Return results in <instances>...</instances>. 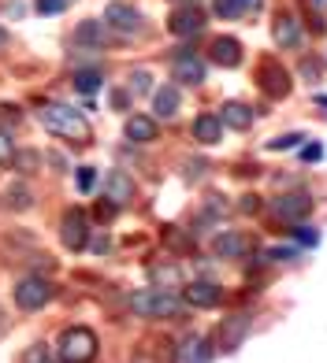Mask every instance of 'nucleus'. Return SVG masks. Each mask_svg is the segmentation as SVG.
<instances>
[{"label":"nucleus","instance_id":"f257e3e1","mask_svg":"<svg viewBox=\"0 0 327 363\" xmlns=\"http://www.w3.org/2000/svg\"><path fill=\"white\" fill-rule=\"evenodd\" d=\"M38 119H41V126L48 130V134H56V138L71 141V145H90V141H93L90 119H86V115H82L78 108H71V104L48 101V104L38 108Z\"/></svg>","mask_w":327,"mask_h":363},{"label":"nucleus","instance_id":"f03ea898","mask_svg":"<svg viewBox=\"0 0 327 363\" xmlns=\"http://www.w3.org/2000/svg\"><path fill=\"white\" fill-rule=\"evenodd\" d=\"M130 311L141 319H183L186 304L171 296L168 289H138L130 293Z\"/></svg>","mask_w":327,"mask_h":363},{"label":"nucleus","instance_id":"7ed1b4c3","mask_svg":"<svg viewBox=\"0 0 327 363\" xmlns=\"http://www.w3.org/2000/svg\"><path fill=\"white\" fill-rule=\"evenodd\" d=\"M60 363H93L97 359V334L90 326H68L56 341Z\"/></svg>","mask_w":327,"mask_h":363},{"label":"nucleus","instance_id":"20e7f679","mask_svg":"<svg viewBox=\"0 0 327 363\" xmlns=\"http://www.w3.org/2000/svg\"><path fill=\"white\" fill-rule=\"evenodd\" d=\"M309 211H313V193L309 189H290V193H279L272 201V216L279 223H290V226L309 219Z\"/></svg>","mask_w":327,"mask_h":363},{"label":"nucleus","instance_id":"39448f33","mask_svg":"<svg viewBox=\"0 0 327 363\" xmlns=\"http://www.w3.org/2000/svg\"><path fill=\"white\" fill-rule=\"evenodd\" d=\"M53 282L48 278H38V274H30L23 278L19 286H15V308L19 311H41L48 301H53Z\"/></svg>","mask_w":327,"mask_h":363},{"label":"nucleus","instance_id":"423d86ee","mask_svg":"<svg viewBox=\"0 0 327 363\" xmlns=\"http://www.w3.org/2000/svg\"><path fill=\"white\" fill-rule=\"evenodd\" d=\"M60 241L68 245L71 252L86 249V241H90V219H86V211H82V208H68V211H63V219H60Z\"/></svg>","mask_w":327,"mask_h":363},{"label":"nucleus","instance_id":"0eeeda50","mask_svg":"<svg viewBox=\"0 0 327 363\" xmlns=\"http://www.w3.org/2000/svg\"><path fill=\"white\" fill-rule=\"evenodd\" d=\"M250 326H253V315L250 311H238V315H227L216 330V349L220 352H235L238 345L245 341V334H250Z\"/></svg>","mask_w":327,"mask_h":363},{"label":"nucleus","instance_id":"6e6552de","mask_svg":"<svg viewBox=\"0 0 327 363\" xmlns=\"http://www.w3.org/2000/svg\"><path fill=\"white\" fill-rule=\"evenodd\" d=\"M257 86L264 89L268 96H286L294 82H290V74H286L283 63L268 56V60H260V67H257Z\"/></svg>","mask_w":327,"mask_h":363},{"label":"nucleus","instance_id":"1a4fd4ad","mask_svg":"<svg viewBox=\"0 0 327 363\" xmlns=\"http://www.w3.org/2000/svg\"><path fill=\"white\" fill-rule=\"evenodd\" d=\"M171 74L178 86H201L205 82V60L198 52H190V48H183V52H175L171 60Z\"/></svg>","mask_w":327,"mask_h":363},{"label":"nucleus","instance_id":"9d476101","mask_svg":"<svg viewBox=\"0 0 327 363\" xmlns=\"http://www.w3.org/2000/svg\"><path fill=\"white\" fill-rule=\"evenodd\" d=\"M183 296L190 308H216L223 301V286L212 278H193V282H183Z\"/></svg>","mask_w":327,"mask_h":363},{"label":"nucleus","instance_id":"9b49d317","mask_svg":"<svg viewBox=\"0 0 327 363\" xmlns=\"http://www.w3.org/2000/svg\"><path fill=\"white\" fill-rule=\"evenodd\" d=\"M104 26H112L116 34L130 38V34H141V11L130 8V4H108L104 8Z\"/></svg>","mask_w":327,"mask_h":363},{"label":"nucleus","instance_id":"f8f14e48","mask_svg":"<svg viewBox=\"0 0 327 363\" xmlns=\"http://www.w3.org/2000/svg\"><path fill=\"white\" fill-rule=\"evenodd\" d=\"M212 252H216L220 259H242V256L253 252V238L250 234H238V230H227V234H216Z\"/></svg>","mask_w":327,"mask_h":363},{"label":"nucleus","instance_id":"ddd939ff","mask_svg":"<svg viewBox=\"0 0 327 363\" xmlns=\"http://www.w3.org/2000/svg\"><path fill=\"white\" fill-rule=\"evenodd\" d=\"M104 201L116 208V211L127 208L130 201H134V178H130L127 171H112L104 178Z\"/></svg>","mask_w":327,"mask_h":363},{"label":"nucleus","instance_id":"4468645a","mask_svg":"<svg viewBox=\"0 0 327 363\" xmlns=\"http://www.w3.org/2000/svg\"><path fill=\"white\" fill-rule=\"evenodd\" d=\"M212 356V345H208V337H201V334H186L183 341L175 345V356H171V363H205Z\"/></svg>","mask_w":327,"mask_h":363},{"label":"nucleus","instance_id":"2eb2a0df","mask_svg":"<svg viewBox=\"0 0 327 363\" xmlns=\"http://www.w3.org/2000/svg\"><path fill=\"white\" fill-rule=\"evenodd\" d=\"M145 274H149V286L153 289H183V282H186V274H183V267L178 263H149L145 267Z\"/></svg>","mask_w":327,"mask_h":363},{"label":"nucleus","instance_id":"dca6fc26","mask_svg":"<svg viewBox=\"0 0 327 363\" xmlns=\"http://www.w3.org/2000/svg\"><path fill=\"white\" fill-rule=\"evenodd\" d=\"M205 15L198 11V8H178V11H171V19H168V30L175 38H193V34H201L205 30Z\"/></svg>","mask_w":327,"mask_h":363},{"label":"nucleus","instance_id":"f3484780","mask_svg":"<svg viewBox=\"0 0 327 363\" xmlns=\"http://www.w3.org/2000/svg\"><path fill=\"white\" fill-rule=\"evenodd\" d=\"M275 45L279 48H298L301 45V23H298V15H290V11H283L279 19H275Z\"/></svg>","mask_w":327,"mask_h":363},{"label":"nucleus","instance_id":"a211bd4d","mask_svg":"<svg viewBox=\"0 0 327 363\" xmlns=\"http://www.w3.org/2000/svg\"><path fill=\"white\" fill-rule=\"evenodd\" d=\"M123 134H127V141H134V145H149V141H156V119L153 115H130Z\"/></svg>","mask_w":327,"mask_h":363},{"label":"nucleus","instance_id":"6ab92c4d","mask_svg":"<svg viewBox=\"0 0 327 363\" xmlns=\"http://www.w3.org/2000/svg\"><path fill=\"white\" fill-rule=\"evenodd\" d=\"M220 123L231 126V130H250L253 126V108L242 104V101H227L220 108Z\"/></svg>","mask_w":327,"mask_h":363},{"label":"nucleus","instance_id":"aec40b11","mask_svg":"<svg viewBox=\"0 0 327 363\" xmlns=\"http://www.w3.org/2000/svg\"><path fill=\"white\" fill-rule=\"evenodd\" d=\"M193 138H198L201 145H220V141H223V123H220V115H212V111L198 115V119H193Z\"/></svg>","mask_w":327,"mask_h":363},{"label":"nucleus","instance_id":"412c9836","mask_svg":"<svg viewBox=\"0 0 327 363\" xmlns=\"http://www.w3.org/2000/svg\"><path fill=\"white\" fill-rule=\"evenodd\" d=\"M178 104H183V96H178L175 86L153 89V119H171V115L178 111Z\"/></svg>","mask_w":327,"mask_h":363},{"label":"nucleus","instance_id":"4be33fe9","mask_svg":"<svg viewBox=\"0 0 327 363\" xmlns=\"http://www.w3.org/2000/svg\"><path fill=\"white\" fill-rule=\"evenodd\" d=\"M75 45L82 48H104V23L101 19H86V23H78L75 26Z\"/></svg>","mask_w":327,"mask_h":363},{"label":"nucleus","instance_id":"5701e85b","mask_svg":"<svg viewBox=\"0 0 327 363\" xmlns=\"http://www.w3.org/2000/svg\"><path fill=\"white\" fill-rule=\"evenodd\" d=\"M212 63H220V67H238L242 63V45L235 38H216L212 41Z\"/></svg>","mask_w":327,"mask_h":363},{"label":"nucleus","instance_id":"b1692460","mask_svg":"<svg viewBox=\"0 0 327 363\" xmlns=\"http://www.w3.org/2000/svg\"><path fill=\"white\" fill-rule=\"evenodd\" d=\"M71 86H75L82 96H93V93H101L104 74L97 71V67H82V71H75V74H71Z\"/></svg>","mask_w":327,"mask_h":363},{"label":"nucleus","instance_id":"393cba45","mask_svg":"<svg viewBox=\"0 0 327 363\" xmlns=\"http://www.w3.org/2000/svg\"><path fill=\"white\" fill-rule=\"evenodd\" d=\"M41 160H45V156L38 152V148H15L8 163H11V167L19 171V174H34V171L41 167Z\"/></svg>","mask_w":327,"mask_h":363},{"label":"nucleus","instance_id":"a878e982","mask_svg":"<svg viewBox=\"0 0 327 363\" xmlns=\"http://www.w3.org/2000/svg\"><path fill=\"white\" fill-rule=\"evenodd\" d=\"M298 74H301L305 82H323V63H320L316 56H305V60L298 63Z\"/></svg>","mask_w":327,"mask_h":363},{"label":"nucleus","instance_id":"bb28decb","mask_svg":"<svg viewBox=\"0 0 327 363\" xmlns=\"http://www.w3.org/2000/svg\"><path fill=\"white\" fill-rule=\"evenodd\" d=\"M30 204H34V196H30V189H26V186H11V189H8V208L26 211Z\"/></svg>","mask_w":327,"mask_h":363},{"label":"nucleus","instance_id":"cd10ccee","mask_svg":"<svg viewBox=\"0 0 327 363\" xmlns=\"http://www.w3.org/2000/svg\"><path fill=\"white\" fill-rule=\"evenodd\" d=\"M301 141H305V134H283V138H272L268 148L272 152H286V148H298Z\"/></svg>","mask_w":327,"mask_h":363},{"label":"nucleus","instance_id":"c85d7f7f","mask_svg":"<svg viewBox=\"0 0 327 363\" xmlns=\"http://www.w3.org/2000/svg\"><path fill=\"white\" fill-rule=\"evenodd\" d=\"M23 123V111H19V104H0V126H19Z\"/></svg>","mask_w":327,"mask_h":363},{"label":"nucleus","instance_id":"c756f323","mask_svg":"<svg viewBox=\"0 0 327 363\" xmlns=\"http://www.w3.org/2000/svg\"><path fill=\"white\" fill-rule=\"evenodd\" d=\"M149 78H153L149 71H134V74H130V86H127V89H130V93H149V89H153Z\"/></svg>","mask_w":327,"mask_h":363},{"label":"nucleus","instance_id":"7c9ffc66","mask_svg":"<svg viewBox=\"0 0 327 363\" xmlns=\"http://www.w3.org/2000/svg\"><path fill=\"white\" fill-rule=\"evenodd\" d=\"M23 363H48V345H30V349L23 352Z\"/></svg>","mask_w":327,"mask_h":363},{"label":"nucleus","instance_id":"2f4dec72","mask_svg":"<svg viewBox=\"0 0 327 363\" xmlns=\"http://www.w3.org/2000/svg\"><path fill=\"white\" fill-rule=\"evenodd\" d=\"M294 234H298V241L301 245H309V249H316V245H320V230H313V226H298V223H294Z\"/></svg>","mask_w":327,"mask_h":363},{"label":"nucleus","instance_id":"473e14b6","mask_svg":"<svg viewBox=\"0 0 327 363\" xmlns=\"http://www.w3.org/2000/svg\"><path fill=\"white\" fill-rule=\"evenodd\" d=\"M212 8H216V15H220V19H238V0H216V4H212Z\"/></svg>","mask_w":327,"mask_h":363},{"label":"nucleus","instance_id":"72a5a7b5","mask_svg":"<svg viewBox=\"0 0 327 363\" xmlns=\"http://www.w3.org/2000/svg\"><path fill=\"white\" fill-rule=\"evenodd\" d=\"M71 8V0H38V11L41 15H60V11H68Z\"/></svg>","mask_w":327,"mask_h":363},{"label":"nucleus","instance_id":"f704fd0d","mask_svg":"<svg viewBox=\"0 0 327 363\" xmlns=\"http://www.w3.org/2000/svg\"><path fill=\"white\" fill-rule=\"evenodd\" d=\"M78 193H90L93 189V182H97V167H78Z\"/></svg>","mask_w":327,"mask_h":363},{"label":"nucleus","instance_id":"c9c22d12","mask_svg":"<svg viewBox=\"0 0 327 363\" xmlns=\"http://www.w3.org/2000/svg\"><path fill=\"white\" fill-rule=\"evenodd\" d=\"M11 152H15V145H11V130L0 126V163H8V160H11Z\"/></svg>","mask_w":327,"mask_h":363},{"label":"nucleus","instance_id":"e433bc0d","mask_svg":"<svg viewBox=\"0 0 327 363\" xmlns=\"http://www.w3.org/2000/svg\"><path fill=\"white\" fill-rule=\"evenodd\" d=\"M316 160H323V145H301V163H316Z\"/></svg>","mask_w":327,"mask_h":363},{"label":"nucleus","instance_id":"4c0bfd02","mask_svg":"<svg viewBox=\"0 0 327 363\" xmlns=\"http://www.w3.org/2000/svg\"><path fill=\"white\" fill-rule=\"evenodd\" d=\"M238 211H245V216H253V211H260V201H257L253 193H250V196H242V201H238Z\"/></svg>","mask_w":327,"mask_h":363},{"label":"nucleus","instance_id":"58836bf2","mask_svg":"<svg viewBox=\"0 0 327 363\" xmlns=\"http://www.w3.org/2000/svg\"><path fill=\"white\" fill-rule=\"evenodd\" d=\"M205 167H208L205 160H193V163H186V178H190V182H193V178H201V174H205Z\"/></svg>","mask_w":327,"mask_h":363},{"label":"nucleus","instance_id":"ea45409f","mask_svg":"<svg viewBox=\"0 0 327 363\" xmlns=\"http://www.w3.org/2000/svg\"><path fill=\"white\" fill-rule=\"evenodd\" d=\"M127 101H130V89H116V93H112V108H127Z\"/></svg>","mask_w":327,"mask_h":363},{"label":"nucleus","instance_id":"a19ab883","mask_svg":"<svg viewBox=\"0 0 327 363\" xmlns=\"http://www.w3.org/2000/svg\"><path fill=\"white\" fill-rule=\"evenodd\" d=\"M260 4H264V0H238V11L245 15V11H257Z\"/></svg>","mask_w":327,"mask_h":363},{"label":"nucleus","instance_id":"79ce46f5","mask_svg":"<svg viewBox=\"0 0 327 363\" xmlns=\"http://www.w3.org/2000/svg\"><path fill=\"white\" fill-rule=\"evenodd\" d=\"M93 252L101 256V252H108V238H101V241H93Z\"/></svg>","mask_w":327,"mask_h":363},{"label":"nucleus","instance_id":"37998d69","mask_svg":"<svg viewBox=\"0 0 327 363\" xmlns=\"http://www.w3.org/2000/svg\"><path fill=\"white\" fill-rule=\"evenodd\" d=\"M4 48H8V30L0 26V52H4Z\"/></svg>","mask_w":327,"mask_h":363},{"label":"nucleus","instance_id":"c03bdc74","mask_svg":"<svg viewBox=\"0 0 327 363\" xmlns=\"http://www.w3.org/2000/svg\"><path fill=\"white\" fill-rule=\"evenodd\" d=\"M309 4H313L316 11H327V0H309Z\"/></svg>","mask_w":327,"mask_h":363},{"label":"nucleus","instance_id":"a18cd8bd","mask_svg":"<svg viewBox=\"0 0 327 363\" xmlns=\"http://www.w3.org/2000/svg\"><path fill=\"white\" fill-rule=\"evenodd\" d=\"M316 104H320V108L327 111V96H316Z\"/></svg>","mask_w":327,"mask_h":363}]
</instances>
